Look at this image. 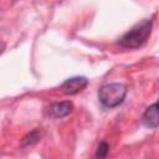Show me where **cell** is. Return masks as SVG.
Segmentation results:
<instances>
[{"label":"cell","instance_id":"5","mask_svg":"<svg viewBox=\"0 0 159 159\" xmlns=\"http://www.w3.org/2000/svg\"><path fill=\"white\" fill-rule=\"evenodd\" d=\"M142 124L149 129L159 127V102L150 104L142 116Z\"/></svg>","mask_w":159,"mask_h":159},{"label":"cell","instance_id":"3","mask_svg":"<svg viewBox=\"0 0 159 159\" xmlns=\"http://www.w3.org/2000/svg\"><path fill=\"white\" fill-rule=\"evenodd\" d=\"M88 84V80L83 76H76L67 78L62 84H61V91L67 94V96H73L80 92H82Z\"/></svg>","mask_w":159,"mask_h":159},{"label":"cell","instance_id":"4","mask_svg":"<svg viewBox=\"0 0 159 159\" xmlns=\"http://www.w3.org/2000/svg\"><path fill=\"white\" fill-rule=\"evenodd\" d=\"M73 109V104L70 101L63 102H56L48 106L45 111V114L50 118H63L67 117Z\"/></svg>","mask_w":159,"mask_h":159},{"label":"cell","instance_id":"6","mask_svg":"<svg viewBox=\"0 0 159 159\" xmlns=\"http://www.w3.org/2000/svg\"><path fill=\"white\" fill-rule=\"evenodd\" d=\"M40 139H41V130H40L39 128H36V129L31 130L30 133H27V134L24 137V139H22V142H21V145H22V147L34 145V144H36L37 142H40Z\"/></svg>","mask_w":159,"mask_h":159},{"label":"cell","instance_id":"1","mask_svg":"<svg viewBox=\"0 0 159 159\" xmlns=\"http://www.w3.org/2000/svg\"><path fill=\"white\" fill-rule=\"evenodd\" d=\"M153 29V20L144 19L140 22L135 24L129 31H127L119 40V46L124 48H138L143 46L149 39Z\"/></svg>","mask_w":159,"mask_h":159},{"label":"cell","instance_id":"2","mask_svg":"<svg viewBox=\"0 0 159 159\" xmlns=\"http://www.w3.org/2000/svg\"><path fill=\"white\" fill-rule=\"evenodd\" d=\"M127 86L119 82L106 83L98 89V99L106 108H116L120 106L127 96Z\"/></svg>","mask_w":159,"mask_h":159},{"label":"cell","instance_id":"7","mask_svg":"<svg viewBox=\"0 0 159 159\" xmlns=\"http://www.w3.org/2000/svg\"><path fill=\"white\" fill-rule=\"evenodd\" d=\"M109 152V145L106 143V142H101L97 147V150H96V157L97 158H104Z\"/></svg>","mask_w":159,"mask_h":159}]
</instances>
